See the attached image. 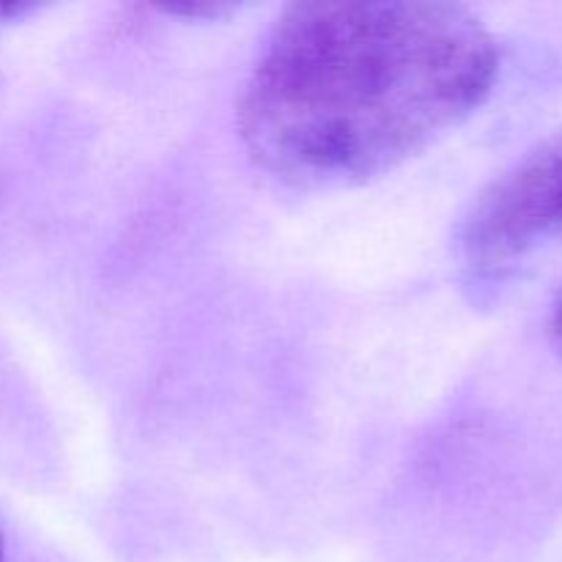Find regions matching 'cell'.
I'll return each instance as SVG.
<instances>
[{
  "label": "cell",
  "instance_id": "4",
  "mask_svg": "<svg viewBox=\"0 0 562 562\" xmlns=\"http://www.w3.org/2000/svg\"><path fill=\"white\" fill-rule=\"evenodd\" d=\"M549 338H552L554 349L562 357V291L552 305V316H549Z\"/></svg>",
  "mask_w": 562,
  "mask_h": 562
},
{
  "label": "cell",
  "instance_id": "5",
  "mask_svg": "<svg viewBox=\"0 0 562 562\" xmlns=\"http://www.w3.org/2000/svg\"><path fill=\"white\" fill-rule=\"evenodd\" d=\"M0 562H5V543H3V532H0Z\"/></svg>",
  "mask_w": 562,
  "mask_h": 562
},
{
  "label": "cell",
  "instance_id": "2",
  "mask_svg": "<svg viewBox=\"0 0 562 562\" xmlns=\"http://www.w3.org/2000/svg\"><path fill=\"white\" fill-rule=\"evenodd\" d=\"M554 241H562V132L488 181L456 231L459 258L483 278H503Z\"/></svg>",
  "mask_w": 562,
  "mask_h": 562
},
{
  "label": "cell",
  "instance_id": "1",
  "mask_svg": "<svg viewBox=\"0 0 562 562\" xmlns=\"http://www.w3.org/2000/svg\"><path fill=\"white\" fill-rule=\"evenodd\" d=\"M499 49L442 0L296 3L269 31L236 104L247 154L305 190L366 184L431 148L494 91Z\"/></svg>",
  "mask_w": 562,
  "mask_h": 562
},
{
  "label": "cell",
  "instance_id": "3",
  "mask_svg": "<svg viewBox=\"0 0 562 562\" xmlns=\"http://www.w3.org/2000/svg\"><path fill=\"white\" fill-rule=\"evenodd\" d=\"M239 5L234 3H168L159 5L162 14L170 16H184V20H220V16H228Z\"/></svg>",
  "mask_w": 562,
  "mask_h": 562
}]
</instances>
